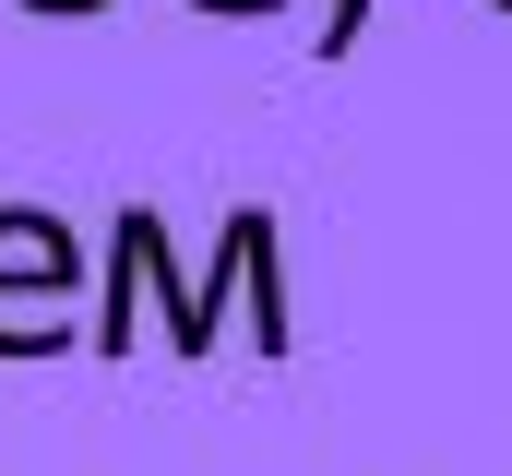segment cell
Wrapping results in <instances>:
<instances>
[{
	"mask_svg": "<svg viewBox=\"0 0 512 476\" xmlns=\"http://www.w3.org/2000/svg\"><path fill=\"white\" fill-rule=\"evenodd\" d=\"M24 12H108V0H24Z\"/></svg>",
	"mask_w": 512,
	"mask_h": 476,
	"instance_id": "cell-6",
	"label": "cell"
},
{
	"mask_svg": "<svg viewBox=\"0 0 512 476\" xmlns=\"http://www.w3.org/2000/svg\"><path fill=\"white\" fill-rule=\"evenodd\" d=\"M370 36V0H322V36H310V60H346Z\"/></svg>",
	"mask_w": 512,
	"mask_h": 476,
	"instance_id": "cell-3",
	"label": "cell"
},
{
	"mask_svg": "<svg viewBox=\"0 0 512 476\" xmlns=\"http://www.w3.org/2000/svg\"><path fill=\"white\" fill-rule=\"evenodd\" d=\"M72 346V334H60V322H48V310H24V322H12V310H0V357H60Z\"/></svg>",
	"mask_w": 512,
	"mask_h": 476,
	"instance_id": "cell-4",
	"label": "cell"
},
{
	"mask_svg": "<svg viewBox=\"0 0 512 476\" xmlns=\"http://www.w3.org/2000/svg\"><path fill=\"white\" fill-rule=\"evenodd\" d=\"M501 12H512V0H501Z\"/></svg>",
	"mask_w": 512,
	"mask_h": 476,
	"instance_id": "cell-7",
	"label": "cell"
},
{
	"mask_svg": "<svg viewBox=\"0 0 512 476\" xmlns=\"http://www.w3.org/2000/svg\"><path fill=\"white\" fill-rule=\"evenodd\" d=\"M191 12H215V24H274L286 0H191Z\"/></svg>",
	"mask_w": 512,
	"mask_h": 476,
	"instance_id": "cell-5",
	"label": "cell"
},
{
	"mask_svg": "<svg viewBox=\"0 0 512 476\" xmlns=\"http://www.w3.org/2000/svg\"><path fill=\"white\" fill-rule=\"evenodd\" d=\"M72 274H84V238L60 227L48 203H0V298H12V286H24V298H60Z\"/></svg>",
	"mask_w": 512,
	"mask_h": 476,
	"instance_id": "cell-2",
	"label": "cell"
},
{
	"mask_svg": "<svg viewBox=\"0 0 512 476\" xmlns=\"http://www.w3.org/2000/svg\"><path fill=\"white\" fill-rule=\"evenodd\" d=\"M143 298L167 310V346L179 357H215V322H203V298H191V274H179V238H167L155 203H131L120 227H108V298H96V322H84L72 346H96V357L143 346Z\"/></svg>",
	"mask_w": 512,
	"mask_h": 476,
	"instance_id": "cell-1",
	"label": "cell"
}]
</instances>
